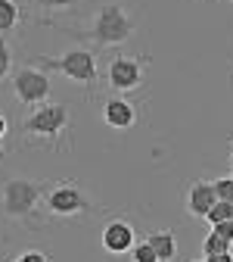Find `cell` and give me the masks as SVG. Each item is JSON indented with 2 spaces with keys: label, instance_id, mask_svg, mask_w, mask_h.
Returning a JSON list of instances; mask_svg holds the SVG:
<instances>
[{
  "label": "cell",
  "instance_id": "52a82bcc",
  "mask_svg": "<svg viewBox=\"0 0 233 262\" xmlns=\"http://www.w3.org/2000/svg\"><path fill=\"white\" fill-rule=\"evenodd\" d=\"M106 81L118 94L137 91L143 84V62L134 59V56H112L109 59V69H106Z\"/></svg>",
  "mask_w": 233,
  "mask_h": 262
},
{
  "label": "cell",
  "instance_id": "7a4b0ae2",
  "mask_svg": "<svg viewBox=\"0 0 233 262\" xmlns=\"http://www.w3.org/2000/svg\"><path fill=\"white\" fill-rule=\"evenodd\" d=\"M50 190L47 181L38 178H10L0 190V206H4V215L10 219H28L35 215L38 203L44 200V193Z\"/></svg>",
  "mask_w": 233,
  "mask_h": 262
},
{
  "label": "cell",
  "instance_id": "8fae6325",
  "mask_svg": "<svg viewBox=\"0 0 233 262\" xmlns=\"http://www.w3.org/2000/svg\"><path fill=\"white\" fill-rule=\"evenodd\" d=\"M146 244L152 247V253L159 256V262H174L177 253H180V244H177L174 231H149Z\"/></svg>",
  "mask_w": 233,
  "mask_h": 262
},
{
  "label": "cell",
  "instance_id": "6da1fadb",
  "mask_svg": "<svg viewBox=\"0 0 233 262\" xmlns=\"http://www.w3.org/2000/svg\"><path fill=\"white\" fill-rule=\"evenodd\" d=\"M131 35H134V19H131V13H127L121 4H106V7H99V13H96L93 22H90V31H87V38H90L96 47H118V44H124Z\"/></svg>",
  "mask_w": 233,
  "mask_h": 262
},
{
  "label": "cell",
  "instance_id": "484cf974",
  "mask_svg": "<svg viewBox=\"0 0 233 262\" xmlns=\"http://www.w3.org/2000/svg\"><path fill=\"white\" fill-rule=\"evenodd\" d=\"M230 178H233V175H230Z\"/></svg>",
  "mask_w": 233,
  "mask_h": 262
},
{
  "label": "cell",
  "instance_id": "8992f818",
  "mask_svg": "<svg viewBox=\"0 0 233 262\" xmlns=\"http://www.w3.org/2000/svg\"><path fill=\"white\" fill-rule=\"evenodd\" d=\"M13 94L22 106H41L50 97V78L38 66H25L13 75Z\"/></svg>",
  "mask_w": 233,
  "mask_h": 262
},
{
  "label": "cell",
  "instance_id": "30bf717a",
  "mask_svg": "<svg viewBox=\"0 0 233 262\" xmlns=\"http://www.w3.org/2000/svg\"><path fill=\"white\" fill-rule=\"evenodd\" d=\"M215 203H218V193H215L212 181H193L190 184V190H187V212L193 219H205Z\"/></svg>",
  "mask_w": 233,
  "mask_h": 262
},
{
  "label": "cell",
  "instance_id": "d6986e66",
  "mask_svg": "<svg viewBox=\"0 0 233 262\" xmlns=\"http://www.w3.org/2000/svg\"><path fill=\"white\" fill-rule=\"evenodd\" d=\"M13 262H50V256L44 250H22L13 256Z\"/></svg>",
  "mask_w": 233,
  "mask_h": 262
},
{
  "label": "cell",
  "instance_id": "cb8c5ba5",
  "mask_svg": "<svg viewBox=\"0 0 233 262\" xmlns=\"http://www.w3.org/2000/svg\"><path fill=\"white\" fill-rule=\"evenodd\" d=\"M193 262H209V259H193Z\"/></svg>",
  "mask_w": 233,
  "mask_h": 262
},
{
  "label": "cell",
  "instance_id": "9a60e30c",
  "mask_svg": "<svg viewBox=\"0 0 233 262\" xmlns=\"http://www.w3.org/2000/svg\"><path fill=\"white\" fill-rule=\"evenodd\" d=\"M131 262H159V256L152 253V247L146 241H137L134 250H131Z\"/></svg>",
  "mask_w": 233,
  "mask_h": 262
},
{
  "label": "cell",
  "instance_id": "603a6c76",
  "mask_svg": "<svg viewBox=\"0 0 233 262\" xmlns=\"http://www.w3.org/2000/svg\"><path fill=\"white\" fill-rule=\"evenodd\" d=\"M0 159H4V141H0Z\"/></svg>",
  "mask_w": 233,
  "mask_h": 262
},
{
  "label": "cell",
  "instance_id": "3957f363",
  "mask_svg": "<svg viewBox=\"0 0 233 262\" xmlns=\"http://www.w3.org/2000/svg\"><path fill=\"white\" fill-rule=\"evenodd\" d=\"M35 66H38V69H44V72L53 69V72L69 75L72 81H78V84L87 88V91L96 84V56H93V50H87V47L65 50V53L56 56V59H44V56H38Z\"/></svg>",
  "mask_w": 233,
  "mask_h": 262
},
{
  "label": "cell",
  "instance_id": "ffe728a7",
  "mask_svg": "<svg viewBox=\"0 0 233 262\" xmlns=\"http://www.w3.org/2000/svg\"><path fill=\"white\" fill-rule=\"evenodd\" d=\"M215 231L221 234V237H227L230 244H233V219H227V222H218V225H212Z\"/></svg>",
  "mask_w": 233,
  "mask_h": 262
},
{
  "label": "cell",
  "instance_id": "7402d4cb",
  "mask_svg": "<svg viewBox=\"0 0 233 262\" xmlns=\"http://www.w3.org/2000/svg\"><path fill=\"white\" fill-rule=\"evenodd\" d=\"M7 131H10V122H7V116H4V113H0V141L7 138Z\"/></svg>",
  "mask_w": 233,
  "mask_h": 262
},
{
  "label": "cell",
  "instance_id": "d4e9b609",
  "mask_svg": "<svg viewBox=\"0 0 233 262\" xmlns=\"http://www.w3.org/2000/svg\"><path fill=\"white\" fill-rule=\"evenodd\" d=\"M230 159H233V150H230Z\"/></svg>",
  "mask_w": 233,
  "mask_h": 262
},
{
  "label": "cell",
  "instance_id": "ba28073f",
  "mask_svg": "<svg viewBox=\"0 0 233 262\" xmlns=\"http://www.w3.org/2000/svg\"><path fill=\"white\" fill-rule=\"evenodd\" d=\"M99 244H103V250L109 256H124V253L134 250L137 231H134V225L127 219H112V222H106L103 234H99Z\"/></svg>",
  "mask_w": 233,
  "mask_h": 262
},
{
  "label": "cell",
  "instance_id": "7c38bea8",
  "mask_svg": "<svg viewBox=\"0 0 233 262\" xmlns=\"http://www.w3.org/2000/svg\"><path fill=\"white\" fill-rule=\"evenodd\" d=\"M19 22H22V10L16 0H0V38L10 35Z\"/></svg>",
  "mask_w": 233,
  "mask_h": 262
},
{
  "label": "cell",
  "instance_id": "44dd1931",
  "mask_svg": "<svg viewBox=\"0 0 233 262\" xmlns=\"http://www.w3.org/2000/svg\"><path fill=\"white\" fill-rule=\"evenodd\" d=\"M209 262H233V253H218V256H205Z\"/></svg>",
  "mask_w": 233,
  "mask_h": 262
},
{
  "label": "cell",
  "instance_id": "9c48e42d",
  "mask_svg": "<svg viewBox=\"0 0 233 262\" xmlns=\"http://www.w3.org/2000/svg\"><path fill=\"white\" fill-rule=\"evenodd\" d=\"M103 122L115 131H127V128L137 125V110L131 100H124V97H109L103 103Z\"/></svg>",
  "mask_w": 233,
  "mask_h": 262
},
{
  "label": "cell",
  "instance_id": "5bb4252c",
  "mask_svg": "<svg viewBox=\"0 0 233 262\" xmlns=\"http://www.w3.org/2000/svg\"><path fill=\"white\" fill-rule=\"evenodd\" d=\"M227 219H233V203H224V200H218L205 215L209 225H218V222H227Z\"/></svg>",
  "mask_w": 233,
  "mask_h": 262
},
{
  "label": "cell",
  "instance_id": "2e32d148",
  "mask_svg": "<svg viewBox=\"0 0 233 262\" xmlns=\"http://www.w3.org/2000/svg\"><path fill=\"white\" fill-rule=\"evenodd\" d=\"M13 72V53H10V44L0 38V81Z\"/></svg>",
  "mask_w": 233,
  "mask_h": 262
},
{
  "label": "cell",
  "instance_id": "277c9868",
  "mask_svg": "<svg viewBox=\"0 0 233 262\" xmlns=\"http://www.w3.org/2000/svg\"><path fill=\"white\" fill-rule=\"evenodd\" d=\"M69 122H72V113H69L65 103H44V106H35V113L25 119L22 131L28 138H50V141H56Z\"/></svg>",
  "mask_w": 233,
  "mask_h": 262
},
{
  "label": "cell",
  "instance_id": "5b68a950",
  "mask_svg": "<svg viewBox=\"0 0 233 262\" xmlns=\"http://www.w3.org/2000/svg\"><path fill=\"white\" fill-rule=\"evenodd\" d=\"M44 206L50 215L59 219H72V215H84L93 209V203L84 196V190L72 181H62V184H50V190L44 193Z\"/></svg>",
  "mask_w": 233,
  "mask_h": 262
},
{
  "label": "cell",
  "instance_id": "4fadbf2b",
  "mask_svg": "<svg viewBox=\"0 0 233 262\" xmlns=\"http://www.w3.org/2000/svg\"><path fill=\"white\" fill-rule=\"evenodd\" d=\"M218 253H233V244L212 228V231L205 234V241H202V256H218Z\"/></svg>",
  "mask_w": 233,
  "mask_h": 262
},
{
  "label": "cell",
  "instance_id": "ac0fdd59",
  "mask_svg": "<svg viewBox=\"0 0 233 262\" xmlns=\"http://www.w3.org/2000/svg\"><path fill=\"white\" fill-rule=\"evenodd\" d=\"M41 10H50V13H59V10H72L78 7V0H35Z\"/></svg>",
  "mask_w": 233,
  "mask_h": 262
},
{
  "label": "cell",
  "instance_id": "e0dca14e",
  "mask_svg": "<svg viewBox=\"0 0 233 262\" xmlns=\"http://www.w3.org/2000/svg\"><path fill=\"white\" fill-rule=\"evenodd\" d=\"M212 184H215L218 200H224V203H233V178H218V181H212Z\"/></svg>",
  "mask_w": 233,
  "mask_h": 262
}]
</instances>
